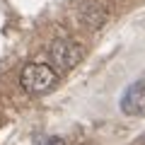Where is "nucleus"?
<instances>
[{
	"mask_svg": "<svg viewBox=\"0 0 145 145\" xmlns=\"http://www.w3.org/2000/svg\"><path fill=\"white\" fill-rule=\"evenodd\" d=\"M119 104L126 116H145V78L131 82Z\"/></svg>",
	"mask_w": 145,
	"mask_h": 145,
	"instance_id": "obj_3",
	"label": "nucleus"
},
{
	"mask_svg": "<svg viewBox=\"0 0 145 145\" xmlns=\"http://www.w3.org/2000/svg\"><path fill=\"white\" fill-rule=\"evenodd\" d=\"M58 72L51 63H29L20 75V85L29 94H44L56 85Z\"/></svg>",
	"mask_w": 145,
	"mask_h": 145,
	"instance_id": "obj_1",
	"label": "nucleus"
},
{
	"mask_svg": "<svg viewBox=\"0 0 145 145\" xmlns=\"http://www.w3.org/2000/svg\"><path fill=\"white\" fill-rule=\"evenodd\" d=\"M48 56H51V63L56 70H70L80 63L82 58V46L72 39H56L48 48Z\"/></svg>",
	"mask_w": 145,
	"mask_h": 145,
	"instance_id": "obj_2",
	"label": "nucleus"
},
{
	"mask_svg": "<svg viewBox=\"0 0 145 145\" xmlns=\"http://www.w3.org/2000/svg\"><path fill=\"white\" fill-rule=\"evenodd\" d=\"M36 145H65V143H63V140L58 138V135H48V138L39 140V143H36Z\"/></svg>",
	"mask_w": 145,
	"mask_h": 145,
	"instance_id": "obj_4",
	"label": "nucleus"
}]
</instances>
